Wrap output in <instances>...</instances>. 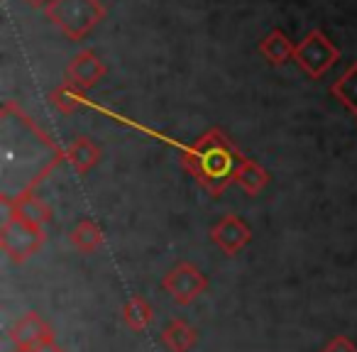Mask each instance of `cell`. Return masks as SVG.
Here are the masks:
<instances>
[{
	"label": "cell",
	"mask_w": 357,
	"mask_h": 352,
	"mask_svg": "<svg viewBox=\"0 0 357 352\" xmlns=\"http://www.w3.org/2000/svg\"><path fill=\"white\" fill-rule=\"evenodd\" d=\"M64 152H66V162L79 174H89L100 162V147L91 137H84V135L71 139V144L64 147Z\"/></svg>",
	"instance_id": "cell-11"
},
{
	"label": "cell",
	"mask_w": 357,
	"mask_h": 352,
	"mask_svg": "<svg viewBox=\"0 0 357 352\" xmlns=\"http://www.w3.org/2000/svg\"><path fill=\"white\" fill-rule=\"evenodd\" d=\"M294 52H296V45L289 40L284 30H272L259 42V54L274 66H282V64H287V61H291Z\"/></svg>",
	"instance_id": "cell-12"
},
{
	"label": "cell",
	"mask_w": 357,
	"mask_h": 352,
	"mask_svg": "<svg viewBox=\"0 0 357 352\" xmlns=\"http://www.w3.org/2000/svg\"><path fill=\"white\" fill-rule=\"evenodd\" d=\"M45 15L69 42H79L105 20V6L100 0H50Z\"/></svg>",
	"instance_id": "cell-2"
},
{
	"label": "cell",
	"mask_w": 357,
	"mask_h": 352,
	"mask_svg": "<svg viewBox=\"0 0 357 352\" xmlns=\"http://www.w3.org/2000/svg\"><path fill=\"white\" fill-rule=\"evenodd\" d=\"M321 352H357V345L345 335H335L333 340H328V345Z\"/></svg>",
	"instance_id": "cell-18"
},
{
	"label": "cell",
	"mask_w": 357,
	"mask_h": 352,
	"mask_svg": "<svg viewBox=\"0 0 357 352\" xmlns=\"http://www.w3.org/2000/svg\"><path fill=\"white\" fill-rule=\"evenodd\" d=\"M13 352H66V350L56 342V337H54V340L42 342V345H35V347H13Z\"/></svg>",
	"instance_id": "cell-19"
},
{
	"label": "cell",
	"mask_w": 357,
	"mask_h": 352,
	"mask_svg": "<svg viewBox=\"0 0 357 352\" xmlns=\"http://www.w3.org/2000/svg\"><path fill=\"white\" fill-rule=\"evenodd\" d=\"M162 289L164 293H169V298L174 303L189 306V303H194L196 298L208 291V279L196 264L178 262L176 267H172L162 277Z\"/></svg>",
	"instance_id": "cell-5"
},
{
	"label": "cell",
	"mask_w": 357,
	"mask_h": 352,
	"mask_svg": "<svg viewBox=\"0 0 357 352\" xmlns=\"http://www.w3.org/2000/svg\"><path fill=\"white\" fill-rule=\"evenodd\" d=\"M243 159V154L218 128H211L194 144L181 149L184 169L211 196H220L233 184Z\"/></svg>",
	"instance_id": "cell-1"
},
{
	"label": "cell",
	"mask_w": 357,
	"mask_h": 352,
	"mask_svg": "<svg viewBox=\"0 0 357 352\" xmlns=\"http://www.w3.org/2000/svg\"><path fill=\"white\" fill-rule=\"evenodd\" d=\"M235 184H238L248 196H257L259 191L269 184V174H267V169L259 167L257 162L245 157L238 169V174H235Z\"/></svg>",
	"instance_id": "cell-14"
},
{
	"label": "cell",
	"mask_w": 357,
	"mask_h": 352,
	"mask_svg": "<svg viewBox=\"0 0 357 352\" xmlns=\"http://www.w3.org/2000/svg\"><path fill=\"white\" fill-rule=\"evenodd\" d=\"M50 100H52V105H54L59 113H64V115H71V113H76L79 108H84L89 100H86V91H81L79 86H74L71 81H61L59 86H56L54 91L50 93Z\"/></svg>",
	"instance_id": "cell-15"
},
{
	"label": "cell",
	"mask_w": 357,
	"mask_h": 352,
	"mask_svg": "<svg viewBox=\"0 0 357 352\" xmlns=\"http://www.w3.org/2000/svg\"><path fill=\"white\" fill-rule=\"evenodd\" d=\"M105 74H108V69H105L103 59L93 49H81L79 54H74L69 59L64 79L79 86L81 91H89L93 86H98L105 79Z\"/></svg>",
	"instance_id": "cell-7"
},
{
	"label": "cell",
	"mask_w": 357,
	"mask_h": 352,
	"mask_svg": "<svg viewBox=\"0 0 357 352\" xmlns=\"http://www.w3.org/2000/svg\"><path fill=\"white\" fill-rule=\"evenodd\" d=\"M252 240V230L238 215H223L218 223L211 228V243L223 250L228 257H235L243 247H248Z\"/></svg>",
	"instance_id": "cell-8"
},
{
	"label": "cell",
	"mask_w": 357,
	"mask_h": 352,
	"mask_svg": "<svg viewBox=\"0 0 357 352\" xmlns=\"http://www.w3.org/2000/svg\"><path fill=\"white\" fill-rule=\"evenodd\" d=\"M162 342L169 352H189L199 342V330L184 318H172L162 330Z\"/></svg>",
	"instance_id": "cell-10"
},
{
	"label": "cell",
	"mask_w": 357,
	"mask_h": 352,
	"mask_svg": "<svg viewBox=\"0 0 357 352\" xmlns=\"http://www.w3.org/2000/svg\"><path fill=\"white\" fill-rule=\"evenodd\" d=\"M47 233L45 228H37L32 223L15 218V215H6L3 225H0V247L15 264H25L45 247Z\"/></svg>",
	"instance_id": "cell-3"
},
{
	"label": "cell",
	"mask_w": 357,
	"mask_h": 352,
	"mask_svg": "<svg viewBox=\"0 0 357 352\" xmlns=\"http://www.w3.org/2000/svg\"><path fill=\"white\" fill-rule=\"evenodd\" d=\"M152 318H154L152 306H149L147 298H142V296H132L123 306V321H125V326H128L130 330H135V332L147 330L149 323H152Z\"/></svg>",
	"instance_id": "cell-17"
},
{
	"label": "cell",
	"mask_w": 357,
	"mask_h": 352,
	"mask_svg": "<svg viewBox=\"0 0 357 352\" xmlns=\"http://www.w3.org/2000/svg\"><path fill=\"white\" fill-rule=\"evenodd\" d=\"M331 95L337 98L352 115H357V61H352L342 76L331 86Z\"/></svg>",
	"instance_id": "cell-16"
},
{
	"label": "cell",
	"mask_w": 357,
	"mask_h": 352,
	"mask_svg": "<svg viewBox=\"0 0 357 352\" xmlns=\"http://www.w3.org/2000/svg\"><path fill=\"white\" fill-rule=\"evenodd\" d=\"M340 59V49L326 37L323 30H311L294 52V61L303 69V74L311 79H321L333 69V64Z\"/></svg>",
	"instance_id": "cell-4"
},
{
	"label": "cell",
	"mask_w": 357,
	"mask_h": 352,
	"mask_svg": "<svg viewBox=\"0 0 357 352\" xmlns=\"http://www.w3.org/2000/svg\"><path fill=\"white\" fill-rule=\"evenodd\" d=\"M8 335H10L13 347H35V345H42V342L54 340V330H52V326L35 311H30L22 318H17V321L13 323V328H10Z\"/></svg>",
	"instance_id": "cell-9"
},
{
	"label": "cell",
	"mask_w": 357,
	"mask_h": 352,
	"mask_svg": "<svg viewBox=\"0 0 357 352\" xmlns=\"http://www.w3.org/2000/svg\"><path fill=\"white\" fill-rule=\"evenodd\" d=\"M69 243L74 245L79 252L91 254L103 245V230H100L98 223H93L91 218H84L71 228L69 233Z\"/></svg>",
	"instance_id": "cell-13"
},
{
	"label": "cell",
	"mask_w": 357,
	"mask_h": 352,
	"mask_svg": "<svg viewBox=\"0 0 357 352\" xmlns=\"http://www.w3.org/2000/svg\"><path fill=\"white\" fill-rule=\"evenodd\" d=\"M25 3L30 8H47V6H50V0H25Z\"/></svg>",
	"instance_id": "cell-20"
},
{
	"label": "cell",
	"mask_w": 357,
	"mask_h": 352,
	"mask_svg": "<svg viewBox=\"0 0 357 352\" xmlns=\"http://www.w3.org/2000/svg\"><path fill=\"white\" fill-rule=\"evenodd\" d=\"M0 204L6 208V215H15V218L37 225V228H45V225L52 223V208L40 196H35V189H22L15 196L3 194Z\"/></svg>",
	"instance_id": "cell-6"
}]
</instances>
